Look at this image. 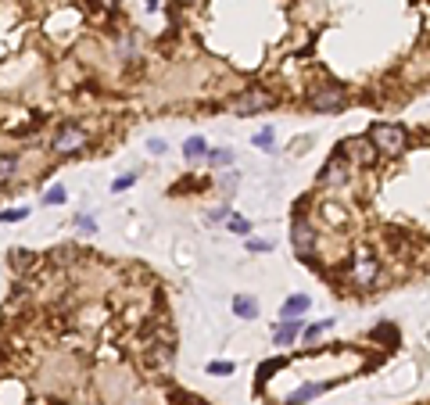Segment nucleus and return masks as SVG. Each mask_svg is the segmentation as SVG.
Masks as SVG:
<instances>
[{
    "mask_svg": "<svg viewBox=\"0 0 430 405\" xmlns=\"http://www.w3.org/2000/svg\"><path fill=\"white\" fill-rule=\"evenodd\" d=\"M294 333H298V319H284L280 326H277V344H287V341H294Z\"/></svg>",
    "mask_w": 430,
    "mask_h": 405,
    "instance_id": "11",
    "label": "nucleus"
},
{
    "mask_svg": "<svg viewBox=\"0 0 430 405\" xmlns=\"http://www.w3.org/2000/svg\"><path fill=\"white\" fill-rule=\"evenodd\" d=\"M319 391H322L319 384H308V387H301V391H298V394H294L291 401H305V398H312V394H319Z\"/></svg>",
    "mask_w": 430,
    "mask_h": 405,
    "instance_id": "19",
    "label": "nucleus"
},
{
    "mask_svg": "<svg viewBox=\"0 0 430 405\" xmlns=\"http://www.w3.org/2000/svg\"><path fill=\"white\" fill-rule=\"evenodd\" d=\"M341 151H344L348 158H359L362 165H373V161H376V154H380L373 140H344V147H341Z\"/></svg>",
    "mask_w": 430,
    "mask_h": 405,
    "instance_id": "7",
    "label": "nucleus"
},
{
    "mask_svg": "<svg viewBox=\"0 0 430 405\" xmlns=\"http://www.w3.org/2000/svg\"><path fill=\"white\" fill-rule=\"evenodd\" d=\"M211 161H219V165L230 161V151H211Z\"/></svg>",
    "mask_w": 430,
    "mask_h": 405,
    "instance_id": "21",
    "label": "nucleus"
},
{
    "mask_svg": "<svg viewBox=\"0 0 430 405\" xmlns=\"http://www.w3.org/2000/svg\"><path fill=\"white\" fill-rule=\"evenodd\" d=\"M83 147H86V133L79 126H65L58 137H54V151H58V154H76Z\"/></svg>",
    "mask_w": 430,
    "mask_h": 405,
    "instance_id": "5",
    "label": "nucleus"
},
{
    "mask_svg": "<svg viewBox=\"0 0 430 405\" xmlns=\"http://www.w3.org/2000/svg\"><path fill=\"white\" fill-rule=\"evenodd\" d=\"M255 147H258V151H273V147H277V144H273V130H262V133L255 137Z\"/></svg>",
    "mask_w": 430,
    "mask_h": 405,
    "instance_id": "14",
    "label": "nucleus"
},
{
    "mask_svg": "<svg viewBox=\"0 0 430 405\" xmlns=\"http://www.w3.org/2000/svg\"><path fill=\"white\" fill-rule=\"evenodd\" d=\"M265 108H273V93H265L258 86H251L248 93H240L237 104H233L237 115H255V111H265Z\"/></svg>",
    "mask_w": 430,
    "mask_h": 405,
    "instance_id": "4",
    "label": "nucleus"
},
{
    "mask_svg": "<svg viewBox=\"0 0 430 405\" xmlns=\"http://www.w3.org/2000/svg\"><path fill=\"white\" fill-rule=\"evenodd\" d=\"M369 140L376 144V151L388 154V158H395V154H402L409 147V133L402 126H395V122H373L369 126Z\"/></svg>",
    "mask_w": 430,
    "mask_h": 405,
    "instance_id": "1",
    "label": "nucleus"
},
{
    "mask_svg": "<svg viewBox=\"0 0 430 405\" xmlns=\"http://www.w3.org/2000/svg\"><path fill=\"white\" fill-rule=\"evenodd\" d=\"M230 229H233V234H251V222L240 219V215H233V219H230Z\"/></svg>",
    "mask_w": 430,
    "mask_h": 405,
    "instance_id": "18",
    "label": "nucleus"
},
{
    "mask_svg": "<svg viewBox=\"0 0 430 405\" xmlns=\"http://www.w3.org/2000/svg\"><path fill=\"white\" fill-rule=\"evenodd\" d=\"M43 201H47V205H62V201H65V190H62V187H50V190L43 194Z\"/></svg>",
    "mask_w": 430,
    "mask_h": 405,
    "instance_id": "17",
    "label": "nucleus"
},
{
    "mask_svg": "<svg viewBox=\"0 0 430 405\" xmlns=\"http://www.w3.org/2000/svg\"><path fill=\"white\" fill-rule=\"evenodd\" d=\"M0 219H4V222H11V219H25V212L18 208V212H0Z\"/></svg>",
    "mask_w": 430,
    "mask_h": 405,
    "instance_id": "20",
    "label": "nucleus"
},
{
    "mask_svg": "<svg viewBox=\"0 0 430 405\" xmlns=\"http://www.w3.org/2000/svg\"><path fill=\"white\" fill-rule=\"evenodd\" d=\"M208 373L211 377H230L233 373V363H208Z\"/></svg>",
    "mask_w": 430,
    "mask_h": 405,
    "instance_id": "15",
    "label": "nucleus"
},
{
    "mask_svg": "<svg viewBox=\"0 0 430 405\" xmlns=\"http://www.w3.org/2000/svg\"><path fill=\"white\" fill-rule=\"evenodd\" d=\"M348 154L344 151H337L327 165H322V172H319V183H327V187H341V183H348Z\"/></svg>",
    "mask_w": 430,
    "mask_h": 405,
    "instance_id": "3",
    "label": "nucleus"
},
{
    "mask_svg": "<svg viewBox=\"0 0 430 405\" xmlns=\"http://www.w3.org/2000/svg\"><path fill=\"white\" fill-rule=\"evenodd\" d=\"M129 183H133V176H122V180H115V183H112V187H115V190H126V187H129Z\"/></svg>",
    "mask_w": 430,
    "mask_h": 405,
    "instance_id": "22",
    "label": "nucleus"
},
{
    "mask_svg": "<svg viewBox=\"0 0 430 405\" xmlns=\"http://www.w3.org/2000/svg\"><path fill=\"white\" fill-rule=\"evenodd\" d=\"M308 305H312V298H308V295H291V298L284 302L280 316H284V319H301V316L308 312Z\"/></svg>",
    "mask_w": 430,
    "mask_h": 405,
    "instance_id": "9",
    "label": "nucleus"
},
{
    "mask_svg": "<svg viewBox=\"0 0 430 405\" xmlns=\"http://www.w3.org/2000/svg\"><path fill=\"white\" fill-rule=\"evenodd\" d=\"M190 405H204V401H190Z\"/></svg>",
    "mask_w": 430,
    "mask_h": 405,
    "instance_id": "23",
    "label": "nucleus"
},
{
    "mask_svg": "<svg viewBox=\"0 0 430 405\" xmlns=\"http://www.w3.org/2000/svg\"><path fill=\"white\" fill-rule=\"evenodd\" d=\"M373 280H376V258L369 251H359V258H355V283L369 287Z\"/></svg>",
    "mask_w": 430,
    "mask_h": 405,
    "instance_id": "8",
    "label": "nucleus"
},
{
    "mask_svg": "<svg viewBox=\"0 0 430 405\" xmlns=\"http://www.w3.org/2000/svg\"><path fill=\"white\" fill-rule=\"evenodd\" d=\"M330 326H334V319H322V323H315V326H308V330H305V341H315V337H319L322 330H330Z\"/></svg>",
    "mask_w": 430,
    "mask_h": 405,
    "instance_id": "16",
    "label": "nucleus"
},
{
    "mask_svg": "<svg viewBox=\"0 0 430 405\" xmlns=\"http://www.w3.org/2000/svg\"><path fill=\"white\" fill-rule=\"evenodd\" d=\"M233 312H237L240 319H255V316H258V302L248 298V295H237V298H233Z\"/></svg>",
    "mask_w": 430,
    "mask_h": 405,
    "instance_id": "10",
    "label": "nucleus"
},
{
    "mask_svg": "<svg viewBox=\"0 0 430 405\" xmlns=\"http://www.w3.org/2000/svg\"><path fill=\"white\" fill-rule=\"evenodd\" d=\"M15 169H18V158H15V154H4V158H0V183L11 180Z\"/></svg>",
    "mask_w": 430,
    "mask_h": 405,
    "instance_id": "13",
    "label": "nucleus"
},
{
    "mask_svg": "<svg viewBox=\"0 0 430 405\" xmlns=\"http://www.w3.org/2000/svg\"><path fill=\"white\" fill-rule=\"evenodd\" d=\"M291 241H294V251L301 255V258H312V251H315V229L308 226V222H294V234H291Z\"/></svg>",
    "mask_w": 430,
    "mask_h": 405,
    "instance_id": "6",
    "label": "nucleus"
},
{
    "mask_svg": "<svg viewBox=\"0 0 430 405\" xmlns=\"http://www.w3.org/2000/svg\"><path fill=\"white\" fill-rule=\"evenodd\" d=\"M308 108L312 111H341L344 108V90L341 86H319L308 93Z\"/></svg>",
    "mask_w": 430,
    "mask_h": 405,
    "instance_id": "2",
    "label": "nucleus"
},
{
    "mask_svg": "<svg viewBox=\"0 0 430 405\" xmlns=\"http://www.w3.org/2000/svg\"><path fill=\"white\" fill-rule=\"evenodd\" d=\"M183 154H187V158H201V154H208V144H204L201 137H190V140L183 144Z\"/></svg>",
    "mask_w": 430,
    "mask_h": 405,
    "instance_id": "12",
    "label": "nucleus"
}]
</instances>
